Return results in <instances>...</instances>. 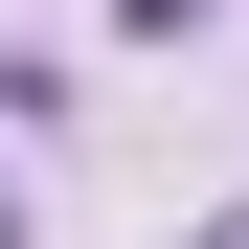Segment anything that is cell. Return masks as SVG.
I'll use <instances>...</instances> for the list:
<instances>
[{
  "instance_id": "cell-2",
  "label": "cell",
  "mask_w": 249,
  "mask_h": 249,
  "mask_svg": "<svg viewBox=\"0 0 249 249\" xmlns=\"http://www.w3.org/2000/svg\"><path fill=\"white\" fill-rule=\"evenodd\" d=\"M204 249H249V204H227V227H204Z\"/></svg>"
},
{
  "instance_id": "cell-1",
  "label": "cell",
  "mask_w": 249,
  "mask_h": 249,
  "mask_svg": "<svg viewBox=\"0 0 249 249\" xmlns=\"http://www.w3.org/2000/svg\"><path fill=\"white\" fill-rule=\"evenodd\" d=\"M113 23H136V46H204V23H227V0H113Z\"/></svg>"
},
{
  "instance_id": "cell-3",
  "label": "cell",
  "mask_w": 249,
  "mask_h": 249,
  "mask_svg": "<svg viewBox=\"0 0 249 249\" xmlns=\"http://www.w3.org/2000/svg\"><path fill=\"white\" fill-rule=\"evenodd\" d=\"M0 249H23V227H0Z\"/></svg>"
}]
</instances>
